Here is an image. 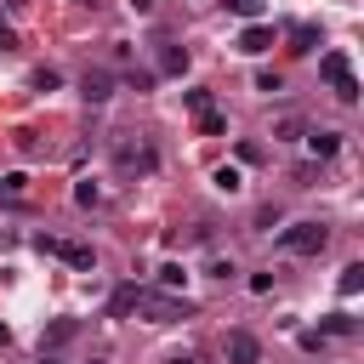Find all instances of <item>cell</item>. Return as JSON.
I'll use <instances>...</instances> for the list:
<instances>
[{"mask_svg":"<svg viewBox=\"0 0 364 364\" xmlns=\"http://www.w3.org/2000/svg\"><path fill=\"white\" fill-rule=\"evenodd\" d=\"M114 171L131 182V176H154L159 171V154H154V142L148 136H136V131H125V136H114Z\"/></svg>","mask_w":364,"mask_h":364,"instance_id":"1","label":"cell"},{"mask_svg":"<svg viewBox=\"0 0 364 364\" xmlns=\"http://www.w3.org/2000/svg\"><path fill=\"white\" fill-rule=\"evenodd\" d=\"M318 74H324V85H330L341 102H358V80H353L347 51H324V57H318Z\"/></svg>","mask_w":364,"mask_h":364,"instance_id":"2","label":"cell"},{"mask_svg":"<svg viewBox=\"0 0 364 364\" xmlns=\"http://www.w3.org/2000/svg\"><path fill=\"white\" fill-rule=\"evenodd\" d=\"M279 245H284L290 256H318V250L330 245V228H324V222H290V228L279 233Z\"/></svg>","mask_w":364,"mask_h":364,"instance_id":"3","label":"cell"},{"mask_svg":"<svg viewBox=\"0 0 364 364\" xmlns=\"http://www.w3.org/2000/svg\"><path fill=\"white\" fill-rule=\"evenodd\" d=\"M34 245H40L46 256H63V262H68V267H80V273H91V267H97V250H91L85 239H57V233H40Z\"/></svg>","mask_w":364,"mask_h":364,"instance_id":"4","label":"cell"},{"mask_svg":"<svg viewBox=\"0 0 364 364\" xmlns=\"http://www.w3.org/2000/svg\"><path fill=\"white\" fill-rule=\"evenodd\" d=\"M136 313H148V324H176V318H188V301H171V296H142V290H136Z\"/></svg>","mask_w":364,"mask_h":364,"instance_id":"5","label":"cell"},{"mask_svg":"<svg viewBox=\"0 0 364 364\" xmlns=\"http://www.w3.org/2000/svg\"><path fill=\"white\" fill-rule=\"evenodd\" d=\"M80 97H85V102H108V97H114V74H108V68H85Z\"/></svg>","mask_w":364,"mask_h":364,"instance_id":"6","label":"cell"},{"mask_svg":"<svg viewBox=\"0 0 364 364\" xmlns=\"http://www.w3.org/2000/svg\"><path fill=\"white\" fill-rule=\"evenodd\" d=\"M228 358H233V364H256V358H262V341H256L250 330H228Z\"/></svg>","mask_w":364,"mask_h":364,"instance_id":"7","label":"cell"},{"mask_svg":"<svg viewBox=\"0 0 364 364\" xmlns=\"http://www.w3.org/2000/svg\"><path fill=\"white\" fill-rule=\"evenodd\" d=\"M267 46H273V28H267V23H250V28L239 34V51H250V57H262Z\"/></svg>","mask_w":364,"mask_h":364,"instance_id":"8","label":"cell"},{"mask_svg":"<svg viewBox=\"0 0 364 364\" xmlns=\"http://www.w3.org/2000/svg\"><path fill=\"white\" fill-rule=\"evenodd\" d=\"M159 74H188V51L182 46H159Z\"/></svg>","mask_w":364,"mask_h":364,"instance_id":"9","label":"cell"},{"mask_svg":"<svg viewBox=\"0 0 364 364\" xmlns=\"http://www.w3.org/2000/svg\"><path fill=\"white\" fill-rule=\"evenodd\" d=\"M307 148H313L318 159H336V148H341V136H336V131H307Z\"/></svg>","mask_w":364,"mask_h":364,"instance_id":"10","label":"cell"},{"mask_svg":"<svg viewBox=\"0 0 364 364\" xmlns=\"http://www.w3.org/2000/svg\"><path fill=\"white\" fill-rule=\"evenodd\" d=\"M23 193H28V176H23V171H6V176H0V199H6V205H17Z\"/></svg>","mask_w":364,"mask_h":364,"instance_id":"11","label":"cell"},{"mask_svg":"<svg viewBox=\"0 0 364 364\" xmlns=\"http://www.w3.org/2000/svg\"><path fill=\"white\" fill-rule=\"evenodd\" d=\"M336 290H341V296H358V290H364V262H353V267H341V279H336Z\"/></svg>","mask_w":364,"mask_h":364,"instance_id":"12","label":"cell"},{"mask_svg":"<svg viewBox=\"0 0 364 364\" xmlns=\"http://www.w3.org/2000/svg\"><path fill=\"white\" fill-rule=\"evenodd\" d=\"M313 46H318V28L313 23H296L290 28V51H313Z\"/></svg>","mask_w":364,"mask_h":364,"instance_id":"13","label":"cell"},{"mask_svg":"<svg viewBox=\"0 0 364 364\" xmlns=\"http://www.w3.org/2000/svg\"><path fill=\"white\" fill-rule=\"evenodd\" d=\"M193 119H199L205 136H222V131H228V114H222V108H205V114H193Z\"/></svg>","mask_w":364,"mask_h":364,"instance_id":"14","label":"cell"},{"mask_svg":"<svg viewBox=\"0 0 364 364\" xmlns=\"http://www.w3.org/2000/svg\"><path fill=\"white\" fill-rule=\"evenodd\" d=\"M182 284H188V267L182 262H165L159 267V290H182Z\"/></svg>","mask_w":364,"mask_h":364,"instance_id":"15","label":"cell"},{"mask_svg":"<svg viewBox=\"0 0 364 364\" xmlns=\"http://www.w3.org/2000/svg\"><path fill=\"white\" fill-rule=\"evenodd\" d=\"M318 330H324V336H353L358 324H353L347 313H324V324H318Z\"/></svg>","mask_w":364,"mask_h":364,"instance_id":"16","label":"cell"},{"mask_svg":"<svg viewBox=\"0 0 364 364\" xmlns=\"http://www.w3.org/2000/svg\"><path fill=\"white\" fill-rule=\"evenodd\" d=\"M28 85H34V91H57V85H63V74H57V68H34V74H28Z\"/></svg>","mask_w":364,"mask_h":364,"instance_id":"17","label":"cell"},{"mask_svg":"<svg viewBox=\"0 0 364 364\" xmlns=\"http://www.w3.org/2000/svg\"><path fill=\"white\" fill-rule=\"evenodd\" d=\"M273 136H279V142L301 136V119H296V114H279V119H273Z\"/></svg>","mask_w":364,"mask_h":364,"instance_id":"18","label":"cell"},{"mask_svg":"<svg viewBox=\"0 0 364 364\" xmlns=\"http://www.w3.org/2000/svg\"><path fill=\"white\" fill-rule=\"evenodd\" d=\"M131 307H136V290H131V284H125V290H114V301H108V313H114V318H125Z\"/></svg>","mask_w":364,"mask_h":364,"instance_id":"19","label":"cell"},{"mask_svg":"<svg viewBox=\"0 0 364 364\" xmlns=\"http://www.w3.org/2000/svg\"><path fill=\"white\" fill-rule=\"evenodd\" d=\"M216 188H222V193H239V188H245V176H239L233 165H222V171H216Z\"/></svg>","mask_w":364,"mask_h":364,"instance_id":"20","label":"cell"},{"mask_svg":"<svg viewBox=\"0 0 364 364\" xmlns=\"http://www.w3.org/2000/svg\"><path fill=\"white\" fill-rule=\"evenodd\" d=\"M74 199H80V205H102V188H97V182H80Z\"/></svg>","mask_w":364,"mask_h":364,"instance_id":"21","label":"cell"},{"mask_svg":"<svg viewBox=\"0 0 364 364\" xmlns=\"http://www.w3.org/2000/svg\"><path fill=\"white\" fill-rule=\"evenodd\" d=\"M182 102H188V108H193V114H205V108H216V102H210V91H188V97H182Z\"/></svg>","mask_w":364,"mask_h":364,"instance_id":"22","label":"cell"},{"mask_svg":"<svg viewBox=\"0 0 364 364\" xmlns=\"http://www.w3.org/2000/svg\"><path fill=\"white\" fill-rule=\"evenodd\" d=\"M228 6H233L239 17H256V11H262V0H228Z\"/></svg>","mask_w":364,"mask_h":364,"instance_id":"23","label":"cell"},{"mask_svg":"<svg viewBox=\"0 0 364 364\" xmlns=\"http://www.w3.org/2000/svg\"><path fill=\"white\" fill-rule=\"evenodd\" d=\"M11 46H17V34H11L6 23H0V51H11Z\"/></svg>","mask_w":364,"mask_h":364,"instance_id":"24","label":"cell"},{"mask_svg":"<svg viewBox=\"0 0 364 364\" xmlns=\"http://www.w3.org/2000/svg\"><path fill=\"white\" fill-rule=\"evenodd\" d=\"M165 364H193V353H171V358H165Z\"/></svg>","mask_w":364,"mask_h":364,"instance_id":"25","label":"cell"},{"mask_svg":"<svg viewBox=\"0 0 364 364\" xmlns=\"http://www.w3.org/2000/svg\"><path fill=\"white\" fill-rule=\"evenodd\" d=\"M131 6H136V11H154V0H131Z\"/></svg>","mask_w":364,"mask_h":364,"instance_id":"26","label":"cell"},{"mask_svg":"<svg viewBox=\"0 0 364 364\" xmlns=\"http://www.w3.org/2000/svg\"><path fill=\"white\" fill-rule=\"evenodd\" d=\"M6 341H11V330H6V324H0V347H6Z\"/></svg>","mask_w":364,"mask_h":364,"instance_id":"27","label":"cell"},{"mask_svg":"<svg viewBox=\"0 0 364 364\" xmlns=\"http://www.w3.org/2000/svg\"><path fill=\"white\" fill-rule=\"evenodd\" d=\"M40 364H57V358H46V353H40Z\"/></svg>","mask_w":364,"mask_h":364,"instance_id":"28","label":"cell"}]
</instances>
